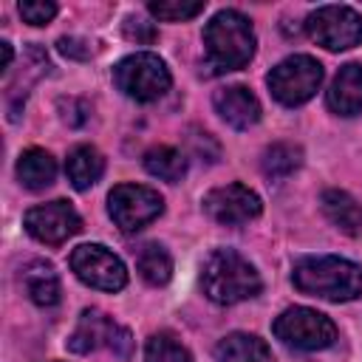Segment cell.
<instances>
[{"label":"cell","mask_w":362,"mask_h":362,"mask_svg":"<svg viewBox=\"0 0 362 362\" xmlns=\"http://www.w3.org/2000/svg\"><path fill=\"white\" fill-rule=\"evenodd\" d=\"M201 286L212 303L235 305V303L249 300L260 291V274L235 249H215L204 260Z\"/></svg>","instance_id":"3"},{"label":"cell","mask_w":362,"mask_h":362,"mask_svg":"<svg viewBox=\"0 0 362 362\" xmlns=\"http://www.w3.org/2000/svg\"><path fill=\"white\" fill-rule=\"evenodd\" d=\"M322 209L334 226H339L348 235H356L362 226V206L342 189H328L322 195Z\"/></svg>","instance_id":"18"},{"label":"cell","mask_w":362,"mask_h":362,"mask_svg":"<svg viewBox=\"0 0 362 362\" xmlns=\"http://www.w3.org/2000/svg\"><path fill=\"white\" fill-rule=\"evenodd\" d=\"M25 229L28 235H34L42 243H62L71 235H76L82 229V221L76 215V209L68 201H51V204H40L34 209L25 212Z\"/></svg>","instance_id":"10"},{"label":"cell","mask_w":362,"mask_h":362,"mask_svg":"<svg viewBox=\"0 0 362 362\" xmlns=\"http://www.w3.org/2000/svg\"><path fill=\"white\" fill-rule=\"evenodd\" d=\"M150 14L158 17V20H167V23H181V20H189L195 14L204 11V3L201 0H153L150 6Z\"/></svg>","instance_id":"24"},{"label":"cell","mask_w":362,"mask_h":362,"mask_svg":"<svg viewBox=\"0 0 362 362\" xmlns=\"http://www.w3.org/2000/svg\"><path fill=\"white\" fill-rule=\"evenodd\" d=\"M328 107L339 116H354L362 110V65L348 62L337 71L328 88Z\"/></svg>","instance_id":"13"},{"label":"cell","mask_w":362,"mask_h":362,"mask_svg":"<svg viewBox=\"0 0 362 362\" xmlns=\"http://www.w3.org/2000/svg\"><path fill=\"white\" fill-rule=\"evenodd\" d=\"M113 82L124 96H130L136 102H153L170 90L173 79H170V71L161 57H156L150 51H139V54L124 57L113 68Z\"/></svg>","instance_id":"4"},{"label":"cell","mask_w":362,"mask_h":362,"mask_svg":"<svg viewBox=\"0 0 362 362\" xmlns=\"http://www.w3.org/2000/svg\"><path fill=\"white\" fill-rule=\"evenodd\" d=\"M204 45H206V59H209V65L218 74L240 71L255 57V31H252V23L240 11L223 8V11H218L206 23V28H204Z\"/></svg>","instance_id":"2"},{"label":"cell","mask_w":362,"mask_h":362,"mask_svg":"<svg viewBox=\"0 0 362 362\" xmlns=\"http://www.w3.org/2000/svg\"><path fill=\"white\" fill-rule=\"evenodd\" d=\"M305 31L317 45L345 51L362 42V17L351 6H322L308 14Z\"/></svg>","instance_id":"7"},{"label":"cell","mask_w":362,"mask_h":362,"mask_svg":"<svg viewBox=\"0 0 362 362\" xmlns=\"http://www.w3.org/2000/svg\"><path fill=\"white\" fill-rule=\"evenodd\" d=\"M218 362H274L269 345L255 334H229L215 348Z\"/></svg>","instance_id":"16"},{"label":"cell","mask_w":362,"mask_h":362,"mask_svg":"<svg viewBox=\"0 0 362 362\" xmlns=\"http://www.w3.org/2000/svg\"><path fill=\"white\" fill-rule=\"evenodd\" d=\"M59 51L65 57H74V59H88L90 57V45L85 40H79V37H62L59 40Z\"/></svg>","instance_id":"28"},{"label":"cell","mask_w":362,"mask_h":362,"mask_svg":"<svg viewBox=\"0 0 362 362\" xmlns=\"http://www.w3.org/2000/svg\"><path fill=\"white\" fill-rule=\"evenodd\" d=\"M266 82L277 102L294 107V105L308 102L317 93V88L322 82V65L308 54H294V57L283 59L280 65H274L269 71Z\"/></svg>","instance_id":"5"},{"label":"cell","mask_w":362,"mask_h":362,"mask_svg":"<svg viewBox=\"0 0 362 362\" xmlns=\"http://www.w3.org/2000/svg\"><path fill=\"white\" fill-rule=\"evenodd\" d=\"M291 280L303 294L331 303H348L362 294V269L345 257H303L294 266Z\"/></svg>","instance_id":"1"},{"label":"cell","mask_w":362,"mask_h":362,"mask_svg":"<svg viewBox=\"0 0 362 362\" xmlns=\"http://www.w3.org/2000/svg\"><path fill=\"white\" fill-rule=\"evenodd\" d=\"M71 269L74 274L99 291H119L127 283L124 263L99 243H82L71 252Z\"/></svg>","instance_id":"9"},{"label":"cell","mask_w":362,"mask_h":362,"mask_svg":"<svg viewBox=\"0 0 362 362\" xmlns=\"http://www.w3.org/2000/svg\"><path fill=\"white\" fill-rule=\"evenodd\" d=\"M144 170H147L150 175L161 178V181L175 184V181H181L184 173H187V158H184L181 150L167 147V144H158V147H150V150L144 153Z\"/></svg>","instance_id":"19"},{"label":"cell","mask_w":362,"mask_h":362,"mask_svg":"<svg viewBox=\"0 0 362 362\" xmlns=\"http://www.w3.org/2000/svg\"><path fill=\"white\" fill-rule=\"evenodd\" d=\"M59 107H62V119H65L71 127L85 124V119H88V105H85V102H79V99H62Z\"/></svg>","instance_id":"27"},{"label":"cell","mask_w":362,"mask_h":362,"mask_svg":"<svg viewBox=\"0 0 362 362\" xmlns=\"http://www.w3.org/2000/svg\"><path fill=\"white\" fill-rule=\"evenodd\" d=\"M65 173H68V181H71L76 189H88V187H93V184L102 178V173H105V158H102V153H99L96 147L79 144V147H74V150L68 153V158H65Z\"/></svg>","instance_id":"15"},{"label":"cell","mask_w":362,"mask_h":362,"mask_svg":"<svg viewBox=\"0 0 362 362\" xmlns=\"http://www.w3.org/2000/svg\"><path fill=\"white\" fill-rule=\"evenodd\" d=\"M274 337L300 351H322V348L334 345L337 325L314 308L294 305L274 320Z\"/></svg>","instance_id":"6"},{"label":"cell","mask_w":362,"mask_h":362,"mask_svg":"<svg viewBox=\"0 0 362 362\" xmlns=\"http://www.w3.org/2000/svg\"><path fill=\"white\" fill-rule=\"evenodd\" d=\"M11 57H14L11 45H8V42H0V71H3V74L8 71V65H11Z\"/></svg>","instance_id":"30"},{"label":"cell","mask_w":362,"mask_h":362,"mask_svg":"<svg viewBox=\"0 0 362 362\" xmlns=\"http://www.w3.org/2000/svg\"><path fill=\"white\" fill-rule=\"evenodd\" d=\"M204 209L226 226H238V223H249L260 215L263 204L257 198V192H252L243 184H226V187H215L212 192H206L204 198Z\"/></svg>","instance_id":"11"},{"label":"cell","mask_w":362,"mask_h":362,"mask_svg":"<svg viewBox=\"0 0 362 362\" xmlns=\"http://www.w3.org/2000/svg\"><path fill=\"white\" fill-rule=\"evenodd\" d=\"M23 283L28 297L37 305H57L59 303V277L48 263H34L23 272Z\"/></svg>","instance_id":"20"},{"label":"cell","mask_w":362,"mask_h":362,"mask_svg":"<svg viewBox=\"0 0 362 362\" xmlns=\"http://www.w3.org/2000/svg\"><path fill=\"white\" fill-rule=\"evenodd\" d=\"M300 161H303L300 147H294V144H288V141H277V144H272V147L263 153V173H266L269 178L280 181V178H288V175L300 167Z\"/></svg>","instance_id":"22"},{"label":"cell","mask_w":362,"mask_h":362,"mask_svg":"<svg viewBox=\"0 0 362 362\" xmlns=\"http://www.w3.org/2000/svg\"><path fill=\"white\" fill-rule=\"evenodd\" d=\"M17 178H20V184L25 189L40 192V189H45V187L54 184V178H57V161L51 158V153L31 147L17 161Z\"/></svg>","instance_id":"17"},{"label":"cell","mask_w":362,"mask_h":362,"mask_svg":"<svg viewBox=\"0 0 362 362\" xmlns=\"http://www.w3.org/2000/svg\"><path fill=\"white\" fill-rule=\"evenodd\" d=\"M136 266H139V274L150 283V286H164L170 277H173V257L164 246L158 243H147L139 249V257H136Z\"/></svg>","instance_id":"21"},{"label":"cell","mask_w":362,"mask_h":362,"mask_svg":"<svg viewBox=\"0 0 362 362\" xmlns=\"http://www.w3.org/2000/svg\"><path fill=\"white\" fill-rule=\"evenodd\" d=\"M212 102H215L218 116H221L226 124H232L235 130H246V127H252V124L260 119V102H257V96H255L249 88H243V85H229V88L215 90Z\"/></svg>","instance_id":"12"},{"label":"cell","mask_w":362,"mask_h":362,"mask_svg":"<svg viewBox=\"0 0 362 362\" xmlns=\"http://www.w3.org/2000/svg\"><path fill=\"white\" fill-rule=\"evenodd\" d=\"M144 362H192L189 351L170 334H153L147 339Z\"/></svg>","instance_id":"23"},{"label":"cell","mask_w":362,"mask_h":362,"mask_svg":"<svg viewBox=\"0 0 362 362\" xmlns=\"http://www.w3.org/2000/svg\"><path fill=\"white\" fill-rule=\"evenodd\" d=\"M110 351L116 354V356H122V359H127L130 356V351H133V339H130V331L127 328H122V325H116V331H113V337H110Z\"/></svg>","instance_id":"29"},{"label":"cell","mask_w":362,"mask_h":362,"mask_svg":"<svg viewBox=\"0 0 362 362\" xmlns=\"http://www.w3.org/2000/svg\"><path fill=\"white\" fill-rule=\"evenodd\" d=\"M113 331H116V322H110L102 311L88 308V311H82L76 331L68 337V348H71L74 354H88V351H93L96 345L110 342Z\"/></svg>","instance_id":"14"},{"label":"cell","mask_w":362,"mask_h":362,"mask_svg":"<svg viewBox=\"0 0 362 362\" xmlns=\"http://www.w3.org/2000/svg\"><path fill=\"white\" fill-rule=\"evenodd\" d=\"M164 209V198L144 184H119L107 195V212L122 232H136L156 221Z\"/></svg>","instance_id":"8"},{"label":"cell","mask_w":362,"mask_h":362,"mask_svg":"<svg viewBox=\"0 0 362 362\" xmlns=\"http://www.w3.org/2000/svg\"><path fill=\"white\" fill-rule=\"evenodd\" d=\"M20 14L31 25H45V23L54 20L57 3H51V0H25V3H20Z\"/></svg>","instance_id":"25"},{"label":"cell","mask_w":362,"mask_h":362,"mask_svg":"<svg viewBox=\"0 0 362 362\" xmlns=\"http://www.w3.org/2000/svg\"><path fill=\"white\" fill-rule=\"evenodd\" d=\"M124 34H127V40H136V42H153V40H156L153 23H147V20H141V17H127Z\"/></svg>","instance_id":"26"}]
</instances>
